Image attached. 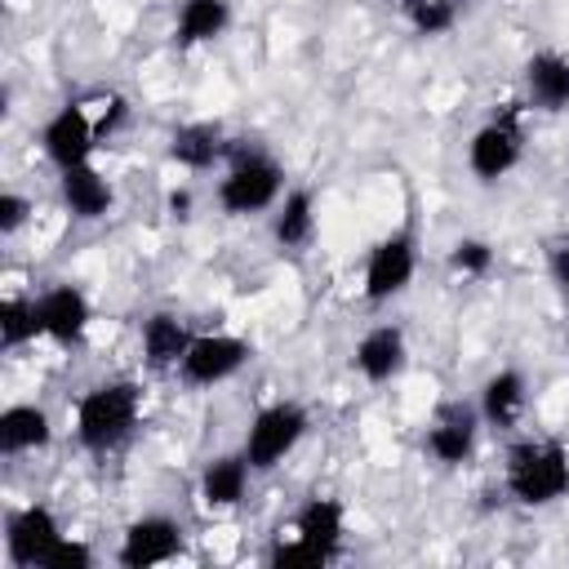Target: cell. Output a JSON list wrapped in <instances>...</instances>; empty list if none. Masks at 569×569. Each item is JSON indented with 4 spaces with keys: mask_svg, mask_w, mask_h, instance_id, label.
Segmentation results:
<instances>
[{
    "mask_svg": "<svg viewBox=\"0 0 569 569\" xmlns=\"http://www.w3.org/2000/svg\"><path fill=\"white\" fill-rule=\"evenodd\" d=\"M53 445V418L49 409L18 400L0 413V453L4 458H22V453H40Z\"/></svg>",
    "mask_w": 569,
    "mask_h": 569,
    "instance_id": "cell-22",
    "label": "cell"
},
{
    "mask_svg": "<svg viewBox=\"0 0 569 569\" xmlns=\"http://www.w3.org/2000/svg\"><path fill=\"white\" fill-rule=\"evenodd\" d=\"M58 538H62V520L49 502H27L4 511V560L13 569H40Z\"/></svg>",
    "mask_w": 569,
    "mask_h": 569,
    "instance_id": "cell-11",
    "label": "cell"
},
{
    "mask_svg": "<svg viewBox=\"0 0 569 569\" xmlns=\"http://www.w3.org/2000/svg\"><path fill=\"white\" fill-rule=\"evenodd\" d=\"M187 547V529L182 520L164 516V511H147L138 520L124 525L120 547H116V565L120 569H151V565H169L178 560Z\"/></svg>",
    "mask_w": 569,
    "mask_h": 569,
    "instance_id": "cell-10",
    "label": "cell"
},
{
    "mask_svg": "<svg viewBox=\"0 0 569 569\" xmlns=\"http://www.w3.org/2000/svg\"><path fill=\"white\" fill-rule=\"evenodd\" d=\"M40 338V320H36V298L27 293H9L0 302V351H22L27 342Z\"/></svg>",
    "mask_w": 569,
    "mask_h": 569,
    "instance_id": "cell-24",
    "label": "cell"
},
{
    "mask_svg": "<svg viewBox=\"0 0 569 569\" xmlns=\"http://www.w3.org/2000/svg\"><path fill=\"white\" fill-rule=\"evenodd\" d=\"M271 240L284 249V253H302L311 249L316 231H320V218H316V191L311 187H289L276 209H271Z\"/></svg>",
    "mask_w": 569,
    "mask_h": 569,
    "instance_id": "cell-19",
    "label": "cell"
},
{
    "mask_svg": "<svg viewBox=\"0 0 569 569\" xmlns=\"http://www.w3.org/2000/svg\"><path fill=\"white\" fill-rule=\"evenodd\" d=\"M58 200L76 222H98L111 213L116 191H111V178H102V169L93 160H84V164H71L58 173Z\"/></svg>",
    "mask_w": 569,
    "mask_h": 569,
    "instance_id": "cell-16",
    "label": "cell"
},
{
    "mask_svg": "<svg viewBox=\"0 0 569 569\" xmlns=\"http://www.w3.org/2000/svg\"><path fill=\"white\" fill-rule=\"evenodd\" d=\"M525 102L533 111H569V53L538 49L525 58Z\"/></svg>",
    "mask_w": 569,
    "mask_h": 569,
    "instance_id": "cell-18",
    "label": "cell"
},
{
    "mask_svg": "<svg viewBox=\"0 0 569 569\" xmlns=\"http://www.w3.org/2000/svg\"><path fill=\"white\" fill-rule=\"evenodd\" d=\"M169 213L173 218H191V191H169Z\"/></svg>",
    "mask_w": 569,
    "mask_h": 569,
    "instance_id": "cell-31",
    "label": "cell"
},
{
    "mask_svg": "<svg viewBox=\"0 0 569 569\" xmlns=\"http://www.w3.org/2000/svg\"><path fill=\"white\" fill-rule=\"evenodd\" d=\"M311 431V413L298 400H271L262 405L244 427V458L253 471H276Z\"/></svg>",
    "mask_w": 569,
    "mask_h": 569,
    "instance_id": "cell-5",
    "label": "cell"
},
{
    "mask_svg": "<svg viewBox=\"0 0 569 569\" xmlns=\"http://www.w3.org/2000/svg\"><path fill=\"white\" fill-rule=\"evenodd\" d=\"M249 476H253V467H249L244 449L240 453L209 458L204 471H200V480H196L200 507H209V511H236L244 502V493H249Z\"/></svg>",
    "mask_w": 569,
    "mask_h": 569,
    "instance_id": "cell-20",
    "label": "cell"
},
{
    "mask_svg": "<svg viewBox=\"0 0 569 569\" xmlns=\"http://www.w3.org/2000/svg\"><path fill=\"white\" fill-rule=\"evenodd\" d=\"M231 147H236V138L218 124V120H187V124H178L173 133H169V160L178 164V169H187V173H209L213 164H227V156H231Z\"/></svg>",
    "mask_w": 569,
    "mask_h": 569,
    "instance_id": "cell-14",
    "label": "cell"
},
{
    "mask_svg": "<svg viewBox=\"0 0 569 569\" xmlns=\"http://www.w3.org/2000/svg\"><path fill=\"white\" fill-rule=\"evenodd\" d=\"M547 271H551L556 289H560V293H569V240L551 244V253H547Z\"/></svg>",
    "mask_w": 569,
    "mask_h": 569,
    "instance_id": "cell-30",
    "label": "cell"
},
{
    "mask_svg": "<svg viewBox=\"0 0 569 569\" xmlns=\"http://www.w3.org/2000/svg\"><path fill=\"white\" fill-rule=\"evenodd\" d=\"M525 405H529V382L511 365L498 369V373H489L485 387H480V400H476L485 427H493V431H511L525 418Z\"/></svg>",
    "mask_w": 569,
    "mask_h": 569,
    "instance_id": "cell-21",
    "label": "cell"
},
{
    "mask_svg": "<svg viewBox=\"0 0 569 569\" xmlns=\"http://www.w3.org/2000/svg\"><path fill=\"white\" fill-rule=\"evenodd\" d=\"M31 213H36L31 196H22V191H0V236H18V231L31 222Z\"/></svg>",
    "mask_w": 569,
    "mask_h": 569,
    "instance_id": "cell-29",
    "label": "cell"
},
{
    "mask_svg": "<svg viewBox=\"0 0 569 569\" xmlns=\"http://www.w3.org/2000/svg\"><path fill=\"white\" fill-rule=\"evenodd\" d=\"M93 120H98V142H111V138L129 124V98L116 93V89L98 93V111H93Z\"/></svg>",
    "mask_w": 569,
    "mask_h": 569,
    "instance_id": "cell-27",
    "label": "cell"
},
{
    "mask_svg": "<svg viewBox=\"0 0 569 569\" xmlns=\"http://www.w3.org/2000/svg\"><path fill=\"white\" fill-rule=\"evenodd\" d=\"M142 422V387L133 378H107V382H93L80 400H76V413H71V431H76V445L93 458H107L116 449H124L133 440Z\"/></svg>",
    "mask_w": 569,
    "mask_h": 569,
    "instance_id": "cell-1",
    "label": "cell"
},
{
    "mask_svg": "<svg viewBox=\"0 0 569 569\" xmlns=\"http://www.w3.org/2000/svg\"><path fill=\"white\" fill-rule=\"evenodd\" d=\"M418 276V236L413 227H396L382 240H373V249L365 253V276H360V293L369 307H382L391 298H400Z\"/></svg>",
    "mask_w": 569,
    "mask_h": 569,
    "instance_id": "cell-6",
    "label": "cell"
},
{
    "mask_svg": "<svg viewBox=\"0 0 569 569\" xmlns=\"http://www.w3.org/2000/svg\"><path fill=\"white\" fill-rule=\"evenodd\" d=\"M231 27V0H178L173 13V44L178 49H200L222 40Z\"/></svg>",
    "mask_w": 569,
    "mask_h": 569,
    "instance_id": "cell-23",
    "label": "cell"
},
{
    "mask_svg": "<svg viewBox=\"0 0 569 569\" xmlns=\"http://www.w3.org/2000/svg\"><path fill=\"white\" fill-rule=\"evenodd\" d=\"M289 533H298L307 547H316V551L325 556V565L338 560V551H342V542H347V502L333 498V493H311V498L293 511Z\"/></svg>",
    "mask_w": 569,
    "mask_h": 569,
    "instance_id": "cell-15",
    "label": "cell"
},
{
    "mask_svg": "<svg viewBox=\"0 0 569 569\" xmlns=\"http://www.w3.org/2000/svg\"><path fill=\"white\" fill-rule=\"evenodd\" d=\"M396 9L405 13V22L418 31V36H449L458 27V0H396Z\"/></svg>",
    "mask_w": 569,
    "mask_h": 569,
    "instance_id": "cell-25",
    "label": "cell"
},
{
    "mask_svg": "<svg viewBox=\"0 0 569 569\" xmlns=\"http://www.w3.org/2000/svg\"><path fill=\"white\" fill-rule=\"evenodd\" d=\"M405 365H409V338H405V329L391 325V320L365 329V333L356 338V347H351V369H356L369 387L396 382V378L405 373Z\"/></svg>",
    "mask_w": 569,
    "mask_h": 569,
    "instance_id": "cell-13",
    "label": "cell"
},
{
    "mask_svg": "<svg viewBox=\"0 0 569 569\" xmlns=\"http://www.w3.org/2000/svg\"><path fill=\"white\" fill-rule=\"evenodd\" d=\"M40 569H93V547H89L84 538L62 533V538L49 547V556H44Z\"/></svg>",
    "mask_w": 569,
    "mask_h": 569,
    "instance_id": "cell-28",
    "label": "cell"
},
{
    "mask_svg": "<svg viewBox=\"0 0 569 569\" xmlns=\"http://www.w3.org/2000/svg\"><path fill=\"white\" fill-rule=\"evenodd\" d=\"M191 325L178 311H151L138 329V347H142V365L151 373H178L187 347H191Z\"/></svg>",
    "mask_w": 569,
    "mask_h": 569,
    "instance_id": "cell-17",
    "label": "cell"
},
{
    "mask_svg": "<svg viewBox=\"0 0 569 569\" xmlns=\"http://www.w3.org/2000/svg\"><path fill=\"white\" fill-rule=\"evenodd\" d=\"M493 244L485 240V236H458L453 244H449V271H458V276H467V280H480V276H489L493 271Z\"/></svg>",
    "mask_w": 569,
    "mask_h": 569,
    "instance_id": "cell-26",
    "label": "cell"
},
{
    "mask_svg": "<svg viewBox=\"0 0 569 569\" xmlns=\"http://www.w3.org/2000/svg\"><path fill=\"white\" fill-rule=\"evenodd\" d=\"M98 147H102V142H98V120H93V107H89L84 98L62 102V107L40 124V151H44V160H49L58 173L71 169V164L93 160Z\"/></svg>",
    "mask_w": 569,
    "mask_h": 569,
    "instance_id": "cell-7",
    "label": "cell"
},
{
    "mask_svg": "<svg viewBox=\"0 0 569 569\" xmlns=\"http://www.w3.org/2000/svg\"><path fill=\"white\" fill-rule=\"evenodd\" d=\"M480 409L467 405V400H440L436 413L427 418V431H422V449L431 462L440 467H467L476 458V445H480Z\"/></svg>",
    "mask_w": 569,
    "mask_h": 569,
    "instance_id": "cell-8",
    "label": "cell"
},
{
    "mask_svg": "<svg viewBox=\"0 0 569 569\" xmlns=\"http://www.w3.org/2000/svg\"><path fill=\"white\" fill-rule=\"evenodd\" d=\"M525 111H529V102L511 98V102H502L471 133V142H467V169H471V178L480 187L502 182L520 164V156H525Z\"/></svg>",
    "mask_w": 569,
    "mask_h": 569,
    "instance_id": "cell-4",
    "label": "cell"
},
{
    "mask_svg": "<svg viewBox=\"0 0 569 569\" xmlns=\"http://www.w3.org/2000/svg\"><path fill=\"white\" fill-rule=\"evenodd\" d=\"M36 320H40V338H49L58 347H76V342H84V333L93 325V302L80 284L58 280L36 293Z\"/></svg>",
    "mask_w": 569,
    "mask_h": 569,
    "instance_id": "cell-12",
    "label": "cell"
},
{
    "mask_svg": "<svg viewBox=\"0 0 569 569\" xmlns=\"http://www.w3.org/2000/svg\"><path fill=\"white\" fill-rule=\"evenodd\" d=\"M249 360H253V342L249 338H240V333H196L187 356H182V365H178V378L187 387H222Z\"/></svg>",
    "mask_w": 569,
    "mask_h": 569,
    "instance_id": "cell-9",
    "label": "cell"
},
{
    "mask_svg": "<svg viewBox=\"0 0 569 569\" xmlns=\"http://www.w3.org/2000/svg\"><path fill=\"white\" fill-rule=\"evenodd\" d=\"M284 191H289V187H284V164H280L267 147L249 142V138H236V147H231V156H227V164H222V178H218V187H213L218 209H222L227 218L271 213Z\"/></svg>",
    "mask_w": 569,
    "mask_h": 569,
    "instance_id": "cell-3",
    "label": "cell"
},
{
    "mask_svg": "<svg viewBox=\"0 0 569 569\" xmlns=\"http://www.w3.org/2000/svg\"><path fill=\"white\" fill-rule=\"evenodd\" d=\"M502 493L516 507H551L569 498V449L547 436H520L502 453Z\"/></svg>",
    "mask_w": 569,
    "mask_h": 569,
    "instance_id": "cell-2",
    "label": "cell"
}]
</instances>
